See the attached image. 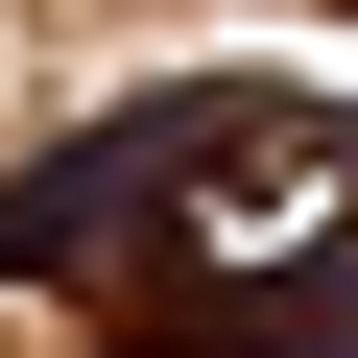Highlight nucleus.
I'll list each match as a JSON object with an SVG mask.
<instances>
[{"label":"nucleus","mask_w":358,"mask_h":358,"mask_svg":"<svg viewBox=\"0 0 358 358\" xmlns=\"http://www.w3.org/2000/svg\"><path fill=\"white\" fill-rule=\"evenodd\" d=\"M143 215H192V120H96L72 167H24V192H0V287H72V263H120Z\"/></svg>","instance_id":"nucleus-1"}]
</instances>
